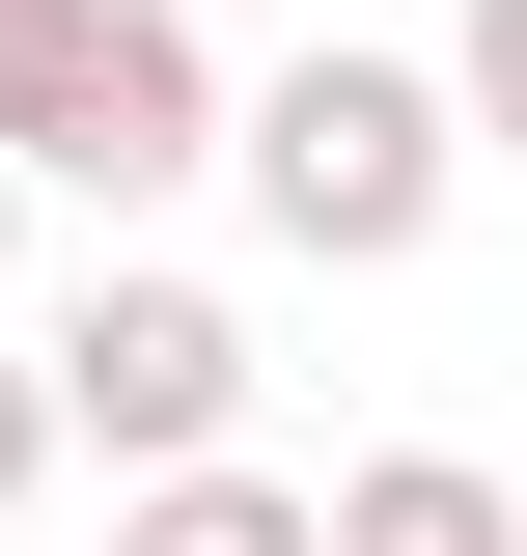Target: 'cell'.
<instances>
[{
    "label": "cell",
    "mask_w": 527,
    "mask_h": 556,
    "mask_svg": "<svg viewBox=\"0 0 527 556\" xmlns=\"http://www.w3.org/2000/svg\"><path fill=\"white\" fill-rule=\"evenodd\" d=\"M445 167H472V84L445 56H278L250 84V223L306 278H389L416 223H445Z\"/></svg>",
    "instance_id": "1"
},
{
    "label": "cell",
    "mask_w": 527,
    "mask_h": 556,
    "mask_svg": "<svg viewBox=\"0 0 527 556\" xmlns=\"http://www.w3.org/2000/svg\"><path fill=\"white\" fill-rule=\"evenodd\" d=\"M0 167H28V195H195V167H250V139H222V56H195V0H56V56L0 84Z\"/></svg>",
    "instance_id": "2"
},
{
    "label": "cell",
    "mask_w": 527,
    "mask_h": 556,
    "mask_svg": "<svg viewBox=\"0 0 527 556\" xmlns=\"http://www.w3.org/2000/svg\"><path fill=\"white\" fill-rule=\"evenodd\" d=\"M56 417L112 445L139 501L222 473V417H250V306H222V278H83V306H56Z\"/></svg>",
    "instance_id": "3"
},
{
    "label": "cell",
    "mask_w": 527,
    "mask_h": 556,
    "mask_svg": "<svg viewBox=\"0 0 527 556\" xmlns=\"http://www.w3.org/2000/svg\"><path fill=\"white\" fill-rule=\"evenodd\" d=\"M333 556H527V501L472 445H389V473H333Z\"/></svg>",
    "instance_id": "4"
},
{
    "label": "cell",
    "mask_w": 527,
    "mask_h": 556,
    "mask_svg": "<svg viewBox=\"0 0 527 556\" xmlns=\"http://www.w3.org/2000/svg\"><path fill=\"white\" fill-rule=\"evenodd\" d=\"M112 556H333V501H278V473H167Z\"/></svg>",
    "instance_id": "5"
},
{
    "label": "cell",
    "mask_w": 527,
    "mask_h": 556,
    "mask_svg": "<svg viewBox=\"0 0 527 556\" xmlns=\"http://www.w3.org/2000/svg\"><path fill=\"white\" fill-rule=\"evenodd\" d=\"M445 84H472V139L527 167V0H472V28H445Z\"/></svg>",
    "instance_id": "6"
},
{
    "label": "cell",
    "mask_w": 527,
    "mask_h": 556,
    "mask_svg": "<svg viewBox=\"0 0 527 556\" xmlns=\"http://www.w3.org/2000/svg\"><path fill=\"white\" fill-rule=\"evenodd\" d=\"M56 445H83V417H56V334H0V501L56 473Z\"/></svg>",
    "instance_id": "7"
},
{
    "label": "cell",
    "mask_w": 527,
    "mask_h": 556,
    "mask_svg": "<svg viewBox=\"0 0 527 556\" xmlns=\"http://www.w3.org/2000/svg\"><path fill=\"white\" fill-rule=\"evenodd\" d=\"M28 56H56V0H0V84H28Z\"/></svg>",
    "instance_id": "8"
},
{
    "label": "cell",
    "mask_w": 527,
    "mask_h": 556,
    "mask_svg": "<svg viewBox=\"0 0 527 556\" xmlns=\"http://www.w3.org/2000/svg\"><path fill=\"white\" fill-rule=\"evenodd\" d=\"M0 251H28V167H0Z\"/></svg>",
    "instance_id": "9"
}]
</instances>
